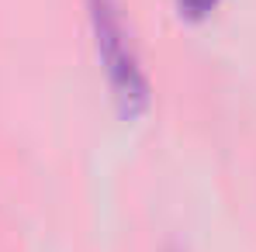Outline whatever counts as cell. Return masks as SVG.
Here are the masks:
<instances>
[{
    "label": "cell",
    "mask_w": 256,
    "mask_h": 252,
    "mask_svg": "<svg viewBox=\"0 0 256 252\" xmlns=\"http://www.w3.org/2000/svg\"><path fill=\"white\" fill-rule=\"evenodd\" d=\"M173 3H176V14L184 21H204V17L214 14V7L222 0H173Z\"/></svg>",
    "instance_id": "2"
},
{
    "label": "cell",
    "mask_w": 256,
    "mask_h": 252,
    "mask_svg": "<svg viewBox=\"0 0 256 252\" xmlns=\"http://www.w3.org/2000/svg\"><path fill=\"white\" fill-rule=\"evenodd\" d=\"M86 28L97 66L108 80L111 100L122 118H142L152 104V83L135 45L122 0H86Z\"/></svg>",
    "instance_id": "1"
}]
</instances>
